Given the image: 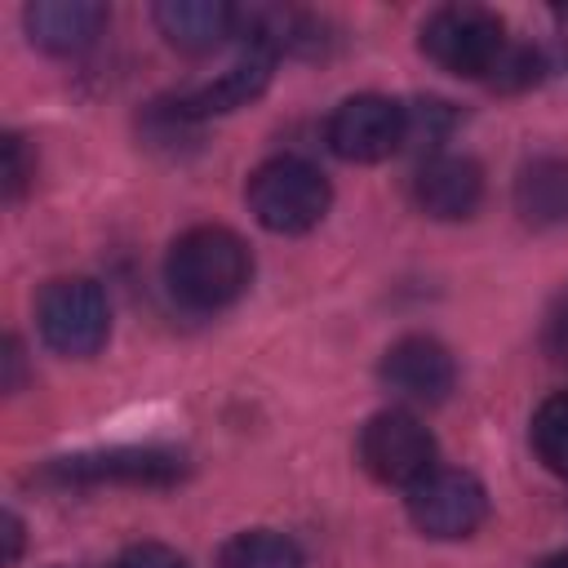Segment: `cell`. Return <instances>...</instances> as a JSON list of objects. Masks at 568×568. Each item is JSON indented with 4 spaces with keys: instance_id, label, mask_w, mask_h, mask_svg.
Listing matches in <instances>:
<instances>
[{
    "instance_id": "6da1fadb",
    "label": "cell",
    "mask_w": 568,
    "mask_h": 568,
    "mask_svg": "<svg viewBox=\"0 0 568 568\" xmlns=\"http://www.w3.org/2000/svg\"><path fill=\"white\" fill-rule=\"evenodd\" d=\"M253 280V253L231 226H191L169 244L164 257V284L178 306L195 315L226 311L231 302L244 297Z\"/></svg>"
},
{
    "instance_id": "7a4b0ae2",
    "label": "cell",
    "mask_w": 568,
    "mask_h": 568,
    "mask_svg": "<svg viewBox=\"0 0 568 568\" xmlns=\"http://www.w3.org/2000/svg\"><path fill=\"white\" fill-rule=\"evenodd\" d=\"M248 213L275 231V235H302L311 226L324 222L328 204H333V186L328 178L302 160V155H275L266 164L253 169L248 186H244Z\"/></svg>"
},
{
    "instance_id": "3957f363",
    "label": "cell",
    "mask_w": 568,
    "mask_h": 568,
    "mask_svg": "<svg viewBox=\"0 0 568 568\" xmlns=\"http://www.w3.org/2000/svg\"><path fill=\"white\" fill-rule=\"evenodd\" d=\"M506 49V22L484 4H444L422 22V53L448 75L493 80Z\"/></svg>"
},
{
    "instance_id": "277c9868",
    "label": "cell",
    "mask_w": 568,
    "mask_h": 568,
    "mask_svg": "<svg viewBox=\"0 0 568 568\" xmlns=\"http://www.w3.org/2000/svg\"><path fill=\"white\" fill-rule=\"evenodd\" d=\"M186 475V457L164 444H115V448H93V453H71L49 462L44 479L62 488H102V484H124V488H169Z\"/></svg>"
},
{
    "instance_id": "5b68a950",
    "label": "cell",
    "mask_w": 568,
    "mask_h": 568,
    "mask_svg": "<svg viewBox=\"0 0 568 568\" xmlns=\"http://www.w3.org/2000/svg\"><path fill=\"white\" fill-rule=\"evenodd\" d=\"M36 324H40V337L67 355V359H89L102 351L106 333H111V306H106V293L84 280V275H62V280H49L36 297Z\"/></svg>"
},
{
    "instance_id": "8992f818",
    "label": "cell",
    "mask_w": 568,
    "mask_h": 568,
    "mask_svg": "<svg viewBox=\"0 0 568 568\" xmlns=\"http://www.w3.org/2000/svg\"><path fill=\"white\" fill-rule=\"evenodd\" d=\"M359 466L377 484L413 488L422 475L435 470V439L408 408H382L359 426Z\"/></svg>"
},
{
    "instance_id": "52a82bcc",
    "label": "cell",
    "mask_w": 568,
    "mask_h": 568,
    "mask_svg": "<svg viewBox=\"0 0 568 568\" xmlns=\"http://www.w3.org/2000/svg\"><path fill=\"white\" fill-rule=\"evenodd\" d=\"M484 515H488V493L470 470L435 466L408 488V519L426 537H439V541L470 537L484 524Z\"/></svg>"
},
{
    "instance_id": "ba28073f",
    "label": "cell",
    "mask_w": 568,
    "mask_h": 568,
    "mask_svg": "<svg viewBox=\"0 0 568 568\" xmlns=\"http://www.w3.org/2000/svg\"><path fill=\"white\" fill-rule=\"evenodd\" d=\"M324 138L351 164H377L404 146V102L386 93H355L333 106Z\"/></svg>"
},
{
    "instance_id": "9c48e42d",
    "label": "cell",
    "mask_w": 568,
    "mask_h": 568,
    "mask_svg": "<svg viewBox=\"0 0 568 568\" xmlns=\"http://www.w3.org/2000/svg\"><path fill=\"white\" fill-rule=\"evenodd\" d=\"M377 377L395 399L426 408V404L448 399V390L457 386V364H453L444 342H435L426 333H408V337L386 346V355L377 364Z\"/></svg>"
},
{
    "instance_id": "30bf717a",
    "label": "cell",
    "mask_w": 568,
    "mask_h": 568,
    "mask_svg": "<svg viewBox=\"0 0 568 568\" xmlns=\"http://www.w3.org/2000/svg\"><path fill=\"white\" fill-rule=\"evenodd\" d=\"M484 200V169L470 155L435 151L413 173V204L435 222H462Z\"/></svg>"
},
{
    "instance_id": "8fae6325",
    "label": "cell",
    "mask_w": 568,
    "mask_h": 568,
    "mask_svg": "<svg viewBox=\"0 0 568 568\" xmlns=\"http://www.w3.org/2000/svg\"><path fill=\"white\" fill-rule=\"evenodd\" d=\"M271 71H275V58H271V53L244 49L226 71H217L213 80H204V84L186 89L182 98H173V111H178L186 124H200V120H213V115L240 111V106H248L253 98H262V93H266Z\"/></svg>"
},
{
    "instance_id": "7c38bea8",
    "label": "cell",
    "mask_w": 568,
    "mask_h": 568,
    "mask_svg": "<svg viewBox=\"0 0 568 568\" xmlns=\"http://www.w3.org/2000/svg\"><path fill=\"white\" fill-rule=\"evenodd\" d=\"M235 36L244 40V49H257V53H271V58H280V53L315 58L333 40V36H324V22L315 13L280 9V4L235 9Z\"/></svg>"
},
{
    "instance_id": "4fadbf2b",
    "label": "cell",
    "mask_w": 568,
    "mask_h": 568,
    "mask_svg": "<svg viewBox=\"0 0 568 568\" xmlns=\"http://www.w3.org/2000/svg\"><path fill=\"white\" fill-rule=\"evenodd\" d=\"M22 27H27L36 49L71 58V53H84L89 44H98V36L106 27V4H98V0H36L22 9Z\"/></svg>"
},
{
    "instance_id": "5bb4252c",
    "label": "cell",
    "mask_w": 568,
    "mask_h": 568,
    "mask_svg": "<svg viewBox=\"0 0 568 568\" xmlns=\"http://www.w3.org/2000/svg\"><path fill=\"white\" fill-rule=\"evenodd\" d=\"M160 36L182 53H209L235 36V4L222 0H164L151 9Z\"/></svg>"
},
{
    "instance_id": "9a60e30c",
    "label": "cell",
    "mask_w": 568,
    "mask_h": 568,
    "mask_svg": "<svg viewBox=\"0 0 568 568\" xmlns=\"http://www.w3.org/2000/svg\"><path fill=\"white\" fill-rule=\"evenodd\" d=\"M515 209L532 226H555L568 217V155H537L515 178Z\"/></svg>"
},
{
    "instance_id": "2e32d148",
    "label": "cell",
    "mask_w": 568,
    "mask_h": 568,
    "mask_svg": "<svg viewBox=\"0 0 568 568\" xmlns=\"http://www.w3.org/2000/svg\"><path fill=\"white\" fill-rule=\"evenodd\" d=\"M217 568H306V559L293 537L275 528H248L217 550Z\"/></svg>"
},
{
    "instance_id": "e0dca14e",
    "label": "cell",
    "mask_w": 568,
    "mask_h": 568,
    "mask_svg": "<svg viewBox=\"0 0 568 568\" xmlns=\"http://www.w3.org/2000/svg\"><path fill=\"white\" fill-rule=\"evenodd\" d=\"M532 453L541 457L546 470L568 479V390H555L532 413Z\"/></svg>"
},
{
    "instance_id": "ac0fdd59",
    "label": "cell",
    "mask_w": 568,
    "mask_h": 568,
    "mask_svg": "<svg viewBox=\"0 0 568 568\" xmlns=\"http://www.w3.org/2000/svg\"><path fill=\"white\" fill-rule=\"evenodd\" d=\"M457 124V111L439 98H417L413 106H404V146H417V151H435Z\"/></svg>"
},
{
    "instance_id": "d6986e66",
    "label": "cell",
    "mask_w": 568,
    "mask_h": 568,
    "mask_svg": "<svg viewBox=\"0 0 568 568\" xmlns=\"http://www.w3.org/2000/svg\"><path fill=\"white\" fill-rule=\"evenodd\" d=\"M31 178H36V160H27V142L18 133H4V200L18 204Z\"/></svg>"
},
{
    "instance_id": "ffe728a7",
    "label": "cell",
    "mask_w": 568,
    "mask_h": 568,
    "mask_svg": "<svg viewBox=\"0 0 568 568\" xmlns=\"http://www.w3.org/2000/svg\"><path fill=\"white\" fill-rule=\"evenodd\" d=\"M541 346H546V355H550L555 364H564V368H568V288H564V293L550 302V311H546Z\"/></svg>"
},
{
    "instance_id": "44dd1931",
    "label": "cell",
    "mask_w": 568,
    "mask_h": 568,
    "mask_svg": "<svg viewBox=\"0 0 568 568\" xmlns=\"http://www.w3.org/2000/svg\"><path fill=\"white\" fill-rule=\"evenodd\" d=\"M111 568H186V559H182L178 550L160 546V541H138V546H129Z\"/></svg>"
},
{
    "instance_id": "7402d4cb",
    "label": "cell",
    "mask_w": 568,
    "mask_h": 568,
    "mask_svg": "<svg viewBox=\"0 0 568 568\" xmlns=\"http://www.w3.org/2000/svg\"><path fill=\"white\" fill-rule=\"evenodd\" d=\"M4 390H18V373H22V346L18 337H4Z\"/></svg>"
},
{
    "instance_id": "603a6c76",
    "label": "cell",
    "mask_w": 568,
    "mask_h": 568,
    "mask_svg": "<svg viewBox=\"0 0 568 568\" xmlns=\"http://www.w3.org/2000/svg\"><path fill=\"white\" fill-rule=\"evenodd\" d=\"M18 555H22V519L4 510V564H18Z\"/></svg>"
},
{
    "instance_id": "cb8c5ba5",
    "label": "cell",
    "mask_w": 568,
    "mask_h": 568,
    "mask_svg": "<svg viewBox=\"0 0 568 568\" xmlns=\"http://www.w3.org/2000/svg\"><path fill=\"white\" fill-rule=\"evenodd\" d=\"M537 568H568V550H559V555H546Z\"/></svg>"
}]
</instances>
